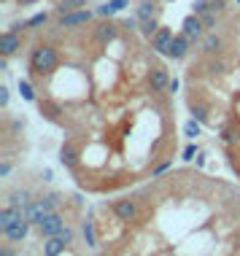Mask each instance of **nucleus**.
<instances>
[{
  "mask_svg": "<svg viewBox=\"0 0 240 256\" xmlns=\"http://www.w3.org/2000/svg\"><path fill=\"white\" fill-rule=\"evenodd\" d=\"M57 62H60L57 49H54V46H46V44L36 46L32 54H30V68L38 76H49L52 70H57Z\"/></svg>",
  "mask_w": 240,
  "mask_h": 256,
  "instance_id": "nucleus-1",
  "label": "nucleus"
},
{
  "mask_svg": "<svg viewBox=\"0 0 240 256\" xmlns=\"http://www.w3.org/2000/svg\"><path fill=\"white\" fill-rule=\"evenodd\" d=\"M54 202H57V200L54 197H44V200H32L30 205L24 208V218L30 221V224H40V221H44V216L46 213H52L54 210Z\"/></svg>",
  "mask_w": 240,
  "mask_h": 256,
  "instance_id": "nucleus-2",
  "label": "nucleus"
},
{
  "mask_svg": "<svg viewBox=\"0 0 240 256\" xmlns=\"http://www.w3.org/2000/svg\"><path fill=\"white\" fill-rule=\"evenodd\" d=\"M70 240H73V232L65 230L60 232V234H52V238H46V243H44V254L46 256H57V254H62L68 246H70Z\"/></svg>",
  "mask_w": 240,
  "mask_h": 256,
  "instance_id": "nucleus-3",
  "label": "nucleus"
},
{
  "mask_svg": "<svg viewBox=\"0 0 240 256\" xmlns=\"http://www.w3.org/2000/svg\"><path fill=\"white\" fill-rule=\"evenodd\" d=\"M65 230V218L60 216L57 210H52V213H46L44 221L38 224V232H40V238H52V234H60Z\"/></svg>",
  "mask_w": 240,
  "mask_h": 256,
  "instance_id": "nucleus-4",
  "label": "nucleus"
},
{
  "mask_svg": "<svg viewBox=\"0 0 240 256\" xmlns=\"http://www.w3.org/2000/svg\"><path fill=\"white\" fill-rule=\"evenodd\" d=\"M30 226L32 224L27 218H19V221H14L8 230H3V238L8 240V243H24L27 234H30Z\"/></svg>",
  "mask_w": 240,
  "mask_h": 256,
  "instance_id": "nucleus-5",
  "label": "nucleus"
},
{
  "mask_svg": "<svg viewBox=\"0 0 240 256\" xmlns=\"http://www.w3.org/2000/svg\"><path fill=\"white\" fill-rule=\"evenodd\" d=\"M173 30L170 27H160V30L152 36V49L156 52V54H168L170 52V44H173Z\"/></svg>",
  "mask_w": 240,
  "mask_h": 256,
  "instance_id": "nucleus-6",
  "label": "nucleus"
},
{
  "mask_svg": "<svg viewBox=\"0 0 240 256\" xmlns=\"http://www.w3.org/2000/svg\"><path fill=\"white\" fill-rule=\"evenodd\" d=\"M181 32H184V36H189L192 40H200V38H202V32H205L202 16H197V14L186 16V19H184V24H181Z\"/></svg>",
  "mask_w": 240,
  "mask_h": 256,
  "instance_id": "nucleus-7",
  "label": "nucleus"
},
{
  "mask_svg": "<svg viewBox=\"0 0 240 256\" xmlns=\"http://www.w3.org/2000/svg\"><path fill=\"white\" fill-rule=\"evenodd\" d=\"M19 49H22V38L14 30H6L3 36H0V54H3V57H11V54H16Z\"/></svg>",
  "mask_w": 240,
  "mask_h": 256,
  "instance_id": "nucleus-8",
  "label": "nucleus"
},
{
  "mask_svg": "<svg viewBox=\"0 0 240 256\" xmlns=\"http://www.w3.org/2000/svg\"><path fill=\"white\" fill-rule=\"evenodd\" d=\"M92 16H94V14H92V11H84V8L70 11V14H60V27H78V24H86Z\"/></svg>",
  "mask_w": 240,
  "mask_h": 256,
  "instance_id": "nucleus-9",
  "label": "nucleus"
},
{
  "mask_svg": "<svg viewBox=\"0 0 240 256\" xmlns=\"http://www.w3.org/2000/svg\"><path fill=\"white\" fill-rule=\"evenodd\" d=\"M114 213H116V218H122V221H132L138 216V202H135V200H116Z\"/></svg>",
  "mask_w": 240,
  "mask_h": 256,
  "instance_id": "nucleus-10",
  "label": "nucleus"
},
{
  "mask_svg": "<svg viewBox=\"0 0 240 256\" xmlns=\"http://www.w3.org/2000/svg\"><path fill=\"white\" fill-rule=\"evenodd\" d=\"M24 218V208H16V205H6L3 210H0V232L8 230L14 221Z\"/></svg>",
  "mask_w": 240,
  "mask_h": 256,
  "instance_id": "nucleus-11",
  "label": "nucleus"
},
{
  "mask_svg": "<svg viewBox=\"0 0 240 256\" xmlns=\"http://www.w3.org/2000/svg\"><path fill=\"white\" fill-rule=\"evenodd\" d=\"M170 86V78H168V70L164 68H152L148 73V89L152 92H162V89Z\"/></svg>",
  "mask_w": 240,
  "mask_h": 256,
  "instance_id": "nucleus-12",
  "label": "nucleus"
},
{
  "mask_svg": "<svg viewBox=\"0 0 240 256\" xmlns=\"http://www.w3.org/2000/svg\"><path fill=\"white\" fill-rule=\"evenodd\" d=\"M189 44H192V38L189 36H176L173 38V44H170V52H168V57H173V60H184L189 54Z\"/></svg>",
  "mask_w": 240,
  "mask_h": 256,
  "instance_id": "nucleus-13",
  "label": "nucleus"
},
{
  "mask_svg": "<svg viewBox=\"0 0 240 256\" xmlns=\"http://www.w3.org/2000/svg\"><path fill=\"white\" fill-rule=\"evenodd\" d=\"M94 38L100 40V44H111V40L116 38V24L108 19V22H102L98 30H94Z\"/></svg>",
  "mask_w": 240,
  "mask_h": 256,
  "instance_id": "nucleus-14",
  "label": "nucleus"
},
{
  "mask_svg": "<svg viewBox=\"0 0 240 256\" xmlns=\"http://www.w3.org/2000/svg\"><path fill=\"white\" fill-rule=\"evenodd\" d=\"M154 14H156V6H154V0H140V3H138V8H135V16H138V22H146V19H154Z\"/></svg>",
  "mask_w": 240,
  "mask_h": 256,
  "instance_id": "nucleus-15",
  "label": "nucleus"
},
{
  "mask_svg": "<svg viewBox=\"0 0 240 256\" xmlns=\"http://www.w3.org/2000/svg\"><path fill=\"white\" fill-rule=\"evenodd\" d=\"M60 159H62V164L73 168V164L78 162V148L73 146V143H68V146H62V151H60Z\"/></svg>",
  "mask_w": 240,
  "mask_h": 256,
  "instance_id": "nucleus-16",
  "label": "nucleus"
},
{
  "mask_svg": "<svg viewBox=\"0 0 240 256\" xmlns=\"http://www.w3.org/2000/svg\"><path fill=\"white\" fill-rule=\"evenodd\" d=\"M124 6H127V0H108L106 6H100V8H98V14H100V16H111V14H119Z\"/></svg>",
  "mask_w": 240,
  "mask_h": 256,
  "instance_id": "nucleus-17",
  "label": "nucleus"
},
{
  "mask_svg": "<svg viewBox=\"0 0 240 256\" xmlns=\"http://www.w3.org/2000/svg\"><path fill=\"white\" fill-rule=\"evenodd\" d=\"M218 49H222V38H218L216 32H210V36L202 38V52L205 54H216Z\"/></svg>",
  "mask_w": 240,
  "mask_h": 256,
  "instance_id": "nucleus-18",
  "label": "nucleus"
},
{
  "mask_svg": "<svg viewBox=\"0 0 240 256\" xmlns=\"http://www.w3.org/2000/svg\"><path fill=\"white\" fill-rule=\"evenodd\" d=\"M84 6H86V0H60L57 11H60V14H70V11L84 8Z\"/></svg>",
  "mask_w": 240,
  "mask_h": 256,
  "instance_id": "nucleus-19",
  "label": "nucleus"
},
{
  "mask_svg": "<svg viewBox=\"0 0 240 256\" xmlns=\"http://www.w3.org/2000/svg\"><path fill=\"white\" fill-rule=\"evenodd\" d=\"M8 205H16V208H27L30 205V194H27V192H11L8 194Z\"/></svg>",
  "mask_w": 240,
  "mask_h": 256,
  "instance_id": "nucleus-20",
  "label": "nucleus"
},
{
  "mask_svg": "<svg viewBox=\"0 0 240 256\" xmlns=\"http://www.w3.org/2000/svg\"><path fill=\"white\" fill-rule=\"evenodd\" d=\"M192 119H197L200 124H208V108L205 106H192Z\"/></svg>",
  "mask_w": 240,
  "mask_h": 256,
  "instance_id": "nucleus-21",
  "label": "nucleus"
},
{
  "mask_svg": "<svg viewBox=\"0 0 240 256\" xmlns=\"http://www.w3.org/2000/svg\"><path fill=\"white\" fill-rule=\"evenodd\" d=\"M156 30H160V24H156V19H146V22H140V32H143V36H148V38H152Z\"/></svg>",
  "mask_w": 240,
  "mask_h": 256,
  "instance_id": "nucleus-22",
  "label": "nucleus"
},
{
  "mask_svg": "<svg viewBox=\"0 0 240 256\" xmlns=\"http://www.w3.org/2000/svg\"><path fill=\"white\" fill-rule=\"evenodd\" d=\"M84 240H86V246H98V238H94V226H92V221H86L84 224Z\"/></svg>",
  "mask_w": 240,
  "mask_h": 256,
  "instance_id": "nucleus-23",
  "label": "nucleus"
},
{
  "mask_svg": "<svg viewBox=\"0 0 240 256\" xmlns=\"http://www.w3.org/2000/svg\"><path fill=\"white\" fill-rule=\"evenodd\" d=\"M200 127H202L200 122H197V119H192V122H186L184 132H186V138H197V135H200Z\"/></svg>",
  "mask_w": 240,
  "mask_h": 256,
  "instance_id": "nucleus-24",
  "label": "nucleus"
},
{
  "mask_svg": "<svg viewBox=\"0 0 240 256\" xmlns=\"http://www.w3.org/2000/svg\"><path fill=\"white\" fill-rule=\"evenodd\" d=\"M19 92H22V98H24L27 102H32V100H36V92H32V86L27 84V81H19Z\"/></svg>",
  "mask_w": 240,
  "mask_h": 256,
  "instance_id": "nucleus-25",
  "label": "nucleus"
},
{
  "mask_svg": "<svg viewBox=\"0 0 240 256\" xmlns=\"http://www.w3.org/2000/svg\"><path fill=\"white\" fill-rule=\"evenodd\" d=\"M46 19H49V14H36V16L27 19L22 27H38V24H46Z\"/></svg>",
  "mask_w": 240,
  "mask_h": 256,
  "instance_id": "nucleus-26",
  "label": "nucleus"
},
{
  "mask_svg": "<svg viewBox=\"0 0 240 256\" xmlns=\"http://www.w3.org/2000/svg\"><path fill=\"white\" fill-rule=\"evenodd\" d=\"M205 11H210V0H197V3H194V14H197V16H202Z\"/></svg>",
  "mask_w": 240,
  "mask_h": 256,
  "instance_id": "nucleus-27",
  "label": "nucleus"
},
{
  "mask_svg": "<svg viewBox=\"0 0 240 256\" xmlns=\"http://www.w3.org/2000/svg\"><path fill=\"white\" fill-rule=\"evenodd\" d=\"M202 24H205V27H214V24H216V11H214V8L202 14Z\"/></svg>",
  "mask_w": 240,
  "mask_h": 256,
  "instance_id": "nucleus-28",
  "label": "nucleus"
},
{
  "mask_svg": "<svg viewBox=\"0 0 240 256\" xmlns=\"http://www.w3.org/2000/svg\"><path fill=\"white\" fill-rule=\"evenodd\" d=\"M197 156V146H186V148H184V159H186V162H189V159H194Z\"/></svg>",
  "mask_w": 240,
  "mask_h": 256,
  "instance_id": "nucleus-29",
  "label": "nucleus"
},
{
  "mask_svg": "<svg viewBox=\"0 0 240 256\" xmlns=\"http://www.w3.org/2000/svg\"><path fill=\"white\" fill-rule=\"evenodd\" d=\"M208 70H210V73H224V65H222V62H210Z\"/></svg>",
  "mask_w": 240,
  "mask_h": 256,
  "instance_id": "nucleus-30",
  "label": "nucleus"
},
{
  "mask_svg": "<svg viewBox=\"0 0 240 256\" xmlns=\"http://www.w3.org/2000/svg\"><path fill=\"white\" fill-rule=\"evenodd\" d=\"M0 106H8V89H0Z\"/></svg>",
  "mask_w": 240,
  "mask_h": 256,
  "instance_id": "nucleus-31",
  "label": "nucleus"
},
{
  "mask_svg": "<svg viewBox=\"0 0 240 256\" xmlns=\"http://www.w3.org/2000/svg\"><path fill=\"white\" fill-rule=\"evenodd\" d=\"M168 168H170V162H162V164H160V168H156V170H154V176H162V172H164V170H168Z\"/></svg>",
  "mask_w": 240,
  "mask_h": 256,
  "instance_id": "nucleus-32",
  "label": "nucleus"
},
{
  "mask_svg": "<svg viewBox=\"0 0 240 256\" xmlns=\"http://www.w3.org/2000/svg\"><path fill=\"white\" fill-rule=\"evenodd\" d=\"M8 172H11V164L3 162V164H0V176H8Z\"/></svg>",
  "mask_w": 240,
  "mask_h": 256,
  "instance_id": "nucleus-33",
  "label": "nucleus"
},
{
  "mask_svg": "<svg viewBox=\"0 0 240 256\" xmlns=\"http://www.w3.org/2000/svg\"><path fill=\"white\" fill-rule=\"evenodd\" d=\"M30 3H36V0H19V6H30Z\"/></svg>",
  "mask_w": 240,
  "mask_h": 256,
  "instance_id": "nucleus-34",
  "label": "nucleus"
},
{
  "mask_svg": "<svg viewBox=\"0 0 240 256\" xmlns=\"http://www.w3.org/2000/svg\"><path fill=\"white\" fill-rule=\"evenodd\" d=\"M238 3H240V0H238Z\"/></svg>",
  "mask_w": 240,
  "mask_h": 256,
  "instance_id": "nucleus-35",
  "label": "nucleus"
},
{
  "mask_svg": "<svg viewBox=\"0 0 240 256\" xmlns=\"http://www.w3.org/2000/svg\"><path fill=\"white\" fill-rule=\"evenodd\" d=\"M57 3H60V0H57Z\"/></svg>",
  "mask_w": 240,
  "mask_h": 256,
  "instance_id": "nucleus-36",
  "label": "nucleus"
}]
</instances>
